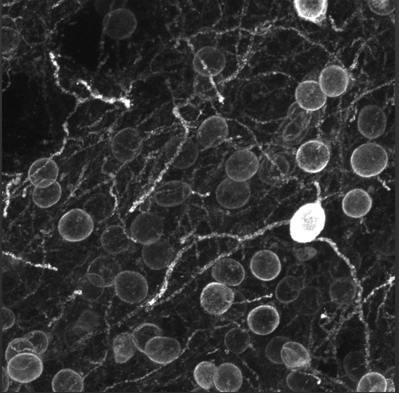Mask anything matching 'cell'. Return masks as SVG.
Listing matches in <instances>:
<instances>
[{
    "label": "cell",
    "instance_id": "816d5d0a",
    "mask_svg": "<svg viewBox=\"0 0 399 393\" xmlns=\"http://www.w3.org/2000/svg\"><path fill=\"white\" fill-rule=\"evenodd\" d=\"M25 352L36 354L33 345L24 337L16 338L8 344L5 353V358L7 362L14 356Z\"/></svg>",
    "mask_w": 399,
    "mask_h": 393
},
{
    "label": "cell",
    "instance_id": "e575fe53",
    "mask_svg": "<svg viewBox=\"0 0 399 393\" xmlns=\"http://www.w3.org/2000/svg\"><path fill=\"white\" fill-rule=\"evenodd\" d=\"M243 377L240 369L231 363H224L217 367L214 386L220 392H236L241 388Z\"/></svg>",
    "mask_w": 399,
    "mask_h": 393
},
{
    "label": "cell",
    "instance_id": "11a10c76",
    "mask_svg": "<svg viewBox=\"0 0 399 393\" xmlns=\"http://www.w3.org/2000/svg\"><path fill=\"white\" fill-rule=\"evenodd\" d=\"M1 34L2 53H11L19 45L20 41L19 33L16 29L2 28Z\"/></svg>",
    "mask_w": 399,
    "mask_h": 393
},
{
    "label": "cell",
    "instance_id": "277c9868",
    "mask_svg": "<svg viewBox=\"0 0 399 393\" xmlns=\"http://www.w3.org/2000/svg\"><path fill=\"white\" fill-rule=\"evenodd\" d=\"M115 325L117 329L112 338L111 350L118 369V382L139 379L151 373L149 364L135 345L126 319Z\"/></svg>",
    "mask_w": 399,
    "mask_h": 393
},
{
    "label": "cell",
    "instance_id": "7a4b0ae2",
    "mask_svg": "<svg viewBox=\"0 0 399 393\" xmlns=\"http://www.w3.org/2000/svg\"><path fill=\"white\" fill-rule=\"evenodd\" d=\"M192 233L180 225L176 231L156 242L138 246L134 253L157 294V299L163 290L169 270L180 253L194 243Z\"/></svg>",
    "mask_w": 399,
    "mask_h": 393
},
{
    "label": "cell",
    "instance_id": "6da1fadb",
    "mask_svg": "<svg viewBox=\"0 0 399 393\" xmlns=\"http://www.w3.org/2000/svg\"><path fill=\"white\" fill-rule=\"evenodd\" d=\"M112 320L118 324L142 309L152 306L157 295L134 257L124 264L114 280Z\"/></svg>",
    "mask_w": 399,
    "mask_h": 393
},
{
    "label": "cell",
    "instance_id": "f5cc1de1",
    "mask_svg": "<svg viewBox=\"0 0 399 393\" xmlns=\"http://www.w3.org/2000/svg\"><path fill=\"white\" fill-rule=\"evenodd\" d=\"M291 339L284 336H276L268 342L265 349L266 357L270 361L277 365L283 364L280 352L283 345Z\"/></svg>",
    "mask_w": 399,
    "mask_h": 393
},
{
    "label": "cell",
    "instance_id": "d4e9b609",
    "mask_svg": "<svg viewBox=\"0 0 399 393\" xmlns=\"http://www.w3.org/2000/svg\"><path fill=\"white\" fill-rule=\"evenodd\" d=\"M226 57L216 47L203 48L194 54L192 65L197 74L209 77L218 76L224 69Z\"/></svg>",
    "mask_w": 399,
    "mask_h": 393
},
{
    "label": "cell",
    "instance_id": "f546056e",
    "mask_svg": "<svg viewBox=\"0 0 399 393\" xmlns=\"http://www.w3.org/2000/svg\"><path fill=\"white\" fill-rule=\"evenodd\" d=\"M211 274L216 281L229 286L240 285L246 275L243 265L231 258H222L216 262L211 268Z\"/></svg>",
    "mask_w": 399,
    "mask_h": 393
},
{
    "label": "cell",
    "instance_id": "d590c367",
    "mask_svg": "<svg viewBox=\"0 0 399 393\" xmlns=\"http://www.w3.org/2000/svg\"><path fill=\"white\" fill-rule=\"evenodd\" d=\"M295 10L299 17L318 26L326 23L328 2L326 0L293 1Z\"/></svg>",
    "mask_w": 399,
    "mask_h": 393
},
{
    "label": "cell",
    "instance_id": "60d3db41",
    "mask_svg": "<svg viewBox=\"0 0 399 393\" xmlns=\"http://www.w3.org/2000/svg\"><path fill=\"white\" fill-rule=\"evenodd\" d=\"M305 287L303 277L289 275L281 279L277 284L275 296L281 303H291L296 300Z\"/></svg>",
    "mask_w": 399,
    "mask_h": 393
},
{
    "label": "cell",
    "instance_id": "4dcf8cb0",
    "mask_svg": "<svg viewBox=\"0 0 399 393\" xmlns=\"http://www.w3.org/2000/svg\"><path fill=\"white\" fill-rule=\"evenodd\" d=\"M188 136V133L186 131L180 132L173 136L165 144L153 170L149 191L159 181L160 177L169 168L176 153Z\"/></svg>",
    "mask_w": 399,
    "mask_h": 393
},
{
    "label": "cell",
    "instance_id": "8fae6325",
    "mask_svg": "<svg viewBox=\"0 0 399 393\" xmlns=\"http://www.w3.org/2000/svg\"><path fill=\"white\" fill-rule=\"evenodd\" d=\"M388 163L385 149L374 142L363 143L354 149L350 157L353 171L358 176L370 178L382 172Z\"/></svg>",
    "mask_w": 399,
    "mask_h": 393
},
{
    "label": "cell",
    "instance_id": "8d00e7d4",
    "mask_svg": "<svg viewBox=\"0 0 399 393\" xmlns=\"http://www.w3.org/2000/svg\"><path fill=\"white\" fill-rule=\"evenodd\" d=\"M281 358L286 367L292 370L310 365L311 357L307 349L302 344L289 340L282 346Z\"/></svg>",
    "mask_w": 399,
    "mask_h": 393
},
{
    "label": "cell",
    "instance_id": "f35d334b",
    "mask_svg": "<svg viewBox=\"0 0 399 393\" xmlns=\"http://www.w3.org/2000/svg\"><path fill=\"white\" fill-rule=\"evenodd\" d=\"M107 288L108 287L104 279L94 273H87L80 278L77 285L79 295L91 302L100 299Z\"/></svg>",
    "mask_w": 399,
    "mask_h": 393
},
{
    "label": "cell",
    "instance_id": "c3c4849f",
    "mask_svg": "<svg viewBox=\"0 0 399 393\" xmlns=\"http://www.w3.org/2000/svg\"><path fill=\"white\" fill-rule=\"evenodd\" d=\"M215 77L197 74L193 82L195 95L203 101H212L217 98L219 91Z\"/></svg>",
    "mask_w": 399,
    "mask_h": 393
},
{
    "label": "cell",
    "instance_id": "1f68e13d",
    "mask_svg": "<svg viewBox=\"0 0 399 393\" xmlns=\"http://www.w3.org/2000/svg\"><path fill=\"white\" fill-rule=\"evenodd\" d=\"M90 87L93 96L108 102L121 100L125 94L122 84L109 74L95 76Z\"/></svg>",
    "mask_w": 399,
    "mask_h": 393
},
{
    "label": "cell",
    "instance_id": "681fc988",
    "mask_svg": "<svg viewBox=\"0 0 399 393\" xmlns=\"http://www.w3.org/2000/svg\"><path fill=\"white\" fill-rule=\"evenodd\" d=\"M217 366L212 362L203 361L196 365L193 377L199 387L207 392L214 386V376Z\"/></svg>",
    "mask_w": 399,
    "mask_h": 393
},
{
    "label": "cell",
    "instance_id": "d6986e66",
    "mask_svg": "<svg viewBox=\"0 0 399 393\" xmlns=\"http://www.w3.org/2000/svg\"><path fill=\"white\" fill-rule=\"evenodd\" d=\"M217 203L224 208L233 210L246 205L251 197L250 184L225 177L216 185L215 191Z\"/></svg>",
    "mask_w": 399,
    "mask_h": 393
},
{
    "label": "cell",
    "instance_id": "03108f58",
    "mask_svg": "<svg viewBox=\"0 0 399 393\" xmlns=\"http://www.w3.org/2000/svg\"><path fill=\"white\" fill-rule=\"evenodd\" d=\"M395 375V367H392L388 369L384 373V377L385 378L392 379L394 378Z\"/></svg>",
    "mask_w": 399,
    "mask_h": 393
},
{
    "label": "cell",
    "instance_id": "e7e4bbea",
    "mask_svg": "<svg viewBox=\"0 0 399 393\" xmlns=\"http://www.w3.org/2000/svg\"><path fill=\"white\" fill-rule=\"evenodd\" d=\"M386 389L385 392H395V384L393 379L386 378Z\"/></svg>",
    "mask_w": 399,
    "mask_h": 393
},
{
    "label": "cell",
    "instance_id": "4fadbf2b",
    "mask_svg": "<svg viewBox=\"0 0 399 393\" xmlns=\"http://www.w3.org/2000/svg\"><path fill=\"white\" fill-rule=\"evenodd\" d=\"M256 150L254 145L232 152L224 163L226 176L238 182H246L252 178L257 173L261 158Z\"/></svg>",
    "mask_w": 399,
    "mask_h": 393
},
{
    "label": "cell",
    "instance_id": "6f0895ef",
    "mask_svg": "<svg viewBox=\"0 0 399 393\" xmlns=\"http://www.w3.org/2000/svg\"><path fill=\"white\" fill-rule=\"evenodd\" d=\"M246 308V303L243 297L241 295L237 296L235 293V297L232 304L223 315L227 319L235 320L244 315Z\"/></svg>",
    "mask_w": 399,
    "mask_h": 393
},
{
    "label": "cell",
    "instance_id": "db71d44e",
    "mask_svg": "<svg viewBox=\"0 0 399 393\" xmlns=\"http://www.w3.org/2000/svg\"><path fill=\"white\" fill-rule=\"evenodd\" d=\"M215 35L211 31H201L192 36L189 44L194 54L207 47H215Z\"/></svg>",
    "mask_w": 399,
    "mask_h": 393
},
{
    "label": "cell",
    "instance_id": "30bf717a",
    "mask_svg": "<svg viewBox=\"0 0 399 393\" xmlns=\"http://www.w3.org/2000/svg\"><path fill=\"white\" fill-rule=\"evenodd\" d=\"M99 238L104 253L127 261L138 248L128 235L119 213L107 222Z\"/></svg>",
    "mask_w": 399,
    "mask_h": 393
},
{
    "label": "cell",
    "instance_id": "7402d4cb",
    "mask_svg": "<svg viewBox=\"0 0 399 393\" xmlns=\"http://www.w3.org/2000/svg\"><path fill=\"white\" fill-rule=\"evenodd\" d=\"M9 377L21 383H28L38 378L43 369L42 360L37 354L25 352L16 355L7 362Z\"/></svg>",
    "mask_w": 399,
    "mask_h": 393
},
{
    "label": "cell",
    "instance_id": "7c38bea8",
    "mask_svg": "<svg viewBox=\"0 0 399 393\" xmlns=\"http://www.w3.org/2000/svg\"><path fill=\"white\" fill-rule=\"evenodd\" d=\"M111 155L118 163L124 165L136 159L141 153L143 139L134 127L123 128L112 135L109 143Z\"/></svg>",
    "mask_w": 399,
    "mask_h": 393
},
{
    "label": "cell",
    "instance_id": "83f0119b",
    "mask_svg": "<svg viewBox=\"0 0 399 393\" xmlns=\"http://www.w3.org/2000/svg\"><path fill=\"white\" fill-rule=\"evenodd\" d=\"M249 267L251 273L256 279L269 281L279 275L281 264L275 253L269 250H261L252 256Z\"/></svg>",
    "mask_w": 399,
    "mask_h": 393
},
{
    "label": "cell",
    "instance_id": "f907efd6",
    "mask_svg": "<svg viewBox=\"0 0 399 393\" xmlns=\"http://www.w3.org/2000/svg\"><path fill=\"white\" fill-rule=\"evenodd\" d=\"M386 380L384 375L377 372H368L358 381V392H385Z\"/></svg>",
    "mask_w": 399,
    "mask_h": 393
},
{
    "label": "cell",
    "instance_id": "ac0fdd59",
    "mask_svg": "<svg viewBox=\"0 0 399 393\" xmlns=\"http://www.w3.org/2000/svg\"><path fill=\"white\" fill-rule=\"evenodd\" d=\"M235 297V292L230 286L217 281L211 282L201 290L200 305L207 313L221 315L231 307Z\"/></svg>",
    "mask_w": 399,
    "mask_h": 393
},
{
    "label": "cell",
    "instance_id": "836d02e7",
    "mask_svg": "<svg viewBox=\"0 0 399 393\" xmlns=\"http://www.w3.org/2000/svg\"><path fill=\"white\" fill-rule=\"evenodd\" d=\"M126 261L119 257L104 253L96 257L92 261L88 268L87 273L100 276L105 280L107 287L112 288L115 279L122 270Z\"/></svg>",
    "mask_w": 399,
    "mask_h": 393
},
{
    "label": "cell",
    "instance_id": "ba28073f",
    "mask_svg": "<svg viewBox=\"0 0 399 393\" xmlns=\"http://www.w3.org/2000/svg\"><path fill=\"white\" fill-rule=\"evenodd\" d=\"M296 166L295 153L276 145L262 154L257 174L263 183L276 185L289 177Z\"/></svg>",
    "mask_w": 399,
    "mask_h": 393
},
{
    "label": "cell",
    "instance_id": "5b68a950",
    "mask_svg": "<svg viewBox=\"0 0 399 393\" xmlns=\"http://www.w3.org/2000/svg\"><path fill=\"white\" fill-rule=\"evenodd\" d=\"M195 194L192 184L181 178L158 182L139 202H144L181 219L185 207Z\"/></svg>",
    "mask_w": 399,
    "mask_h": 393
},
{
    "label": "cell",
    "instance_id": "bcb514c9",
    "mask_svg": "<svg viewBox=\"0 0 399 393\" xmlns=\"http://www.w3.org/2000/svg\"><path fill=\"white\" fill-rule=\"evenodd\" d=\"M343 367L348 376L356 382L368 371L367 358L360 351L348 353L343 360Z\"/></svg>",
    "mask_w": 399,
    "mask_h": 393
},
{
    "label": "cell",
    "instance_id": "7bdbcfd3",
    "mask_svg": "<svg viewBox=\"0 0 399 393\" xmlns=\"http://www.w3.org/2000/svg\"><path fill=\"white\" fill-rule=\"evenodd\" d=\"M288 388L295 392H310L317 388L319 378L307 369V367L291 370L286 379Z\"/></svg>",
    "mask_w": 399,
    "mask_h": 393
},
{
    "label": "cell",
    "instance_id": "3957f363",
    "mask_svg": "<svg viewBox=\"0 0 399 393\" xmlns=\"http://www.w3.org/2000/svg\"><path fill=\"white\" fill-rule=\"evenodd\" d=\"M122 218L128 235L138 246L153 243L176 231L181 220L144 202L134 205Z\"/></svg>",
    "mask_w": 399,
    "mask_h": 393
},
{
    "label": "cell",
    "instance_id": "7dc6e473",
    "mask_svg": "<svg viewBox=\"0 0 399 393\" xmlns=\"http://www.w3.org/2000/svg\"><path fill=\"white\" fill-rule=\"evenodd\" d=\"M224 341L226 347L230 351L240 354L248 348L250 342V337L246 329L235 327L226 333Z\"/></svg>",
    "mask_w": 399,
    "mask_h": 393
},
{
    "label": "cell",
    "instance_id": "ee69618b",
    "mask_svg": "<svg viewBox=\"0 0 399 393\" xmlns=\"http://www.w3.org/2000/svg\"><path fill=\"white\" fill-rule=\"evenodd\" d=\"M294 302V308L298 312L305 315H312L320 310L323 299L317 289L305 287Z\"/></svg>",
    "mask_w": 399,
    "mask_h": 393
},
{
    "label": "cell",
    "instance_id": "ab89813d",
    "mask_svg": "<svg viewBox=\"0 0 399 393\" xmlns=\"http://www.w3.org/2000/svg\"><path fill=\"white\" fill-rule=\"evenodd\" d=\"M200 150L195 139L188 136L176 153L169 168L182 171L189 169L197 162Z\"/></svg>",
    "mask_w": 399,
    "mask_h": 393
},
{
    "label": "cell",
    "instance_id": "4316f807",
    "mask_svg": "<svg viewBox=\"0 0 399 393\" xmlns=\"http://www.w3.org/2000/svg\"><path fill=\"white\" fill-rule=\"evenodd\" d=\"M247 324L250 330L258 335H267L278 326L280 316L276 308L270 305L258 306L248 313Z\"/></svg>",
    "mask_w": 399,
    "mask_h": 393
},
{
    "label": "cell",
    "instance_id": "44dd1931",
    "mask_svg": "<svg viewBox=\"0 0 399 393\" xmlns=\"http://www.w3.org/2000/svg\"><path fill=\"white\" fill-rule=\"evenodd\" d=\"M318 81L327 97L336 98L345 93L354 83L348 70L340 64L331 63L319 72Z\"/></svg>",
    "mask_w": 399,
    "mask_h": 393
},
{
    "label": "cell",
    "instance_id": "9a60e30c",
    "mask_svg": "<svg viewBox=\"0 0 399 393\" xmlns=\"http://www.w3.org/2000/svg\"><path fill=\"white\" fill-rule=\"evenodd\" d=\"M119 198L112 185H105L91 195L83 208L95 223H107L118 213Z\"/></svg>",
    "mask_w": 399,
    "mask_h": 393
},
{
    "label": "cell",
    "instance_id": "603a6c76",
    "mask_svg": "<svg viewBox=\"0 0 399 393\" xmlns=\"http://www.w3.org/2000/svg\"><path fill=\"white\" fill-rule=\"evenodd\" d=\"M104 25L105 32L109 37L121 40L128 38L134 32L137 20L129 9L118 8L108 13Z\"/></svg>",
    "mask_w": 399,
    "mask_h": 393
},
{
    "label": "cell",
    "instance_id": "484cf974",
    "mask_svg": "<svg viewBox=\"0 0 399 393\" xmlns=\"http://www.w3.org/2000/svg\"><path fill=\"white\" fill-rule=\"evenodd\" d=\"M99 325L98 314L91 310L84 311L73 326L65 330L64 339L67 346L77 348L90 338Z\"/></svg>",
    "mask_w": 399,
    "mask_h": 393
},
{
    "label": "cell",
    "instance_id": "6125c7cd",
    "mask_svg": "<svg viewBox=\"0 0 399 393\" xmlns=\"http://www.w3.org/2000/svg\"><path fill=\"white\" fill-rule=\"evenodd\" d=\"M15 315L12 310L6 307L2 308V323L3 331L11 328L15 323Z\"/></svg>",
    "mask_w": 399,
    "mask_h": 393
},
{
    "label": "cell",
    "instance_id": "91938a15",
    "mask_svg": "<svg viewBox=\"0 0 399 393\" xmlns=\"http://www.w3.org/2000/svg\"><path fill=\"white\" fill-rule=\"evenodd\" d=\"M317 250L313 247L305 246L293 249V254L299 262H304L311 260L317 254Z\"/></svg>",
    "mask_w": 399,
    "mask_h": 393
},
{
    "label": "cell",
    "instance_id": "e0dca14e",
    "mask_svg": "<svg viewBox=\"0 0 399 393\" xmlns=\"http://www.w3.org/2000/svg\"><path fill=\"white\" fill-rule=\"evenodd\" d=\"M329 146L319 140H311L301 144L295 152L297 166L309 173L323 170L330 159Z\"/></svg>",
    "mask_w": 399,
    "mask_h": 393
},
{
    "label": "cell",
    "instance_id": "680465c9",
    "mask_svg": "<svg viewBox=\"0 0 399 393\" xmlns=\"http://www.w3.org/2000/svg\"><path fill=\"white\" fill-rule=\"evenodd\" d=\"M369 9L375 14L386 16L392 13L396 7L395 0H369Z\"/></svg>",
    "mask_w": 399,
    "mask_h": 393
},
{
    "label": "cell",
    "instance_id": "cb8c5ba5",
    "mask_svg": "<svg viewBox=\"0 0 399 393\" xmlns=\"http://www.w3.org/2000/svg\"><path fill=\"white\" fill-rule=\"evenodd\" d=\"M357 128L360 133L368 139L382 136L386 128L387 118L383 110L375 105L363 108L358 116Z\"/></svg>",
    "mask_w": 399,
    "mask_h": 393
},
{
    "label": "cell",
    "instance_id": "9f6ffc18",
    "mask_svg": "<svg viewBox=\"0 0 399 393\" xmlns=\"http://www.w3.org/2000/svg\"><path fill=\"white\" fill-rule=\"evenodd\" d=\"M23 337L29 340L33 345L36 354L40 356L45 352L49 346V337L46 333L42 331H32L25 334Z\"/></svg>",
    "mask_w": 399,
    "mask_h": 393
},
{
    "label": "cell",
    "instance_id": "f1b7e54d",
    "mask_svg": "<svg viewBox=\"0 0 399 393\" xmlns=\"http://www.w3.org/2000/svg\"><path fill=\"white\" fill-rule=\"evenodd\" d=\"M60 168L56 161L50 157L35 160L28 171V179L34 187L44 188L58 181Z\"/></svg>",
    "mask_w": 399,
    "mask_h": 393
},
{
    "label": "cell",
    "instance_id": "be15d7a7",
    "mask_svg": "<svg viewBox=\"0 0 399 393\" xmlns=\"http://www.w3.org/2000/svg\"><path fill=\"white\" fill-rule=\"evenodd\" d=\"M9 376L8 374L7 369L2 367V387L1 392H6L9 386Z\"/></svg>",
    "mask_w": 399,
    "mask_h": 393
},
{
    "label": "cell",
    "instance_id": "2e32d148",
    "mask_svg": "<svg viewBox=\"0 0 399 393\" xmlns=\"http://www.w3.org/2000/svg\"><path fill=\"white\" fill-rule=\"evenodd\" d=\"M231 120L218 115L204 119L196 132L195 140L200 149L215 147L230 140Z\"/></svg>",
    "mask_w": 399,
    "mask_h": 393
},
{
    "label": "cell",
    "instance_id": "b9f144b4",
    "mask_svg": "<svg viewBox=\"0 0 399 393\" xmlns=\"http://www.w3.org/2000/svg\"><path fill=\"white\" fill-rule=\"evenodd\" d=\"M52 387L54 392H81L84 389V379L77 371L63 368L54 375Z\"/></svg>",
    "mask_w": 399,
    "mask_h": 393
},
{
    "label": "cell",
    "instance_id": "5bb4252c",
    "mask_svg": "<svg viewBox=\"0 0 399 393\" xmlns=\"http://www.w3.org/2000/svg\"><path fill=\"white\" fill-rule=\"evenodd\" d=\"M95 222L83 209L74 208L65 213L60 219L58 230L60 236L69 242H79L92 233Z\"/></svg>",
    "mask_w": 399,
    "mask_h": 393
},
{
    "label": "cell",
    "instance_id": "52a82bcc",
    "mask_svg": "<svg viewBox=\"0 0 399 393\" xmlns=\"http://www.w3.org/2000/svg\"><path fill=\"white\" fill-rule=\"evenodd\" d=\"M326 222L325 210L320 201L305 203L295 212L290 220V236L298 243L311 242L323 230Z\"/></svg>",
    "mask_w": 399,
    "mask_h": 393
},
{
    "label": "cell",
    "instance_id": "ffe728a7",
    "mask_svg": "<svg viewBox=\"0 0 399 393\" xmlns=\"http://www.w3.org/2000/svg\"><path fill=\"white\" fill-rule=\"evenodd\" d=\"M319 73L315 70L310 72L303 78L295 89V102L307 111H320L327 102V97L319 83Z\"/></svg>",
    "mask_w": 399,
    "mask_h": 393
},
{
    "label": "cell",
    "instance_id": "9c48e42d",
    "mask_svg": "<svg viewBox=\"0 0 399 393\" xmlns=\"http://www.w3.org/2000/svg\"><path fill=\"white\" fill-rule=\"evenodd\" d=\"M195 250L193 243L180 253L168 272L162 293L153 305L170 299L191 282L196 268Z\"/></svg>",
    "mask_w": 399,
    "mask_h": 393
},
{
    "label": "cell",
    "instance_id": "94428289",
    "mask_svg": "<svg viewBox=\"0 0 399 393\" xmlns=\"http://www.w3.org/2000/svg\"><path fill=\"white\" fill-rule=\"evenodd\" d=\"M177 113L185 122H189L194 119L197 113V110L190 104H185L179 106Z\"/></svg>",
    "mask_w": 399,
    "mask_h": 393
},
{
    "label": "cell",
    "instance_id": "d6a6232c",
    "mask_svg": "<svg viewBox=\"0 0 399 393\" xmlns=\"http://www.w3.org/2000/svg\"><path fill=\"white\" fill-rule=\"evenodd\" d=\"M372 206L370 195L361 188H355L348 191L343 196L341 207L347 216L359 219L367 215Z\"/></svg>",
    "mask_w": 399,
    "mask_h": 393
},
{
    "label": "cell",
    "instance_id": "f6af8a7d",
    "mask_svg": "<svg viewBox=\"0 0 399 393\" xmlns=\"http://www.w3.org/2000/svg\"><path fill=\"white\" fill-rule=\"evenodd\" d=\"M62 193L61 185L58 180L46 187H34L31 195L32 200L38 207L48 208L58 202L61 197Z\"/></svg>",
    "mask_w": 399,
    "mask_h": 393
},
{
    "label": "cell",
    "instance_id": "8992f818",
    "mask_svg": "<svg viewBox=\"0 0 399 393\" xmlns=\"http://www.w3.org/2000/svg\"><path fill=\"white\" fill-rule=\"evenodd\" d=\"M321 111H307L301 108L296 102L293 103L275 134V144L291 149L300 143L314 126Z\"/></svg>",
    "mask_w": 399,
    "mask_h": 393
},
{
    "label": "cell",
    "instance_id": "74e56055",
    "mask_svg": "<svg viewBox=\"0 0 399 393\" xmlns=\"http://www.w3.org/2000/svg\"><path fill=\"white\" fill-rule=\"evenodd\" d=\"M357 285L349 276H342L334 280L329 288L331 300L338 305H345L351 303L356 297Z\"/></svg>",
    "mask_w": 399,
    "mask_h": 393
}]
</instances>
